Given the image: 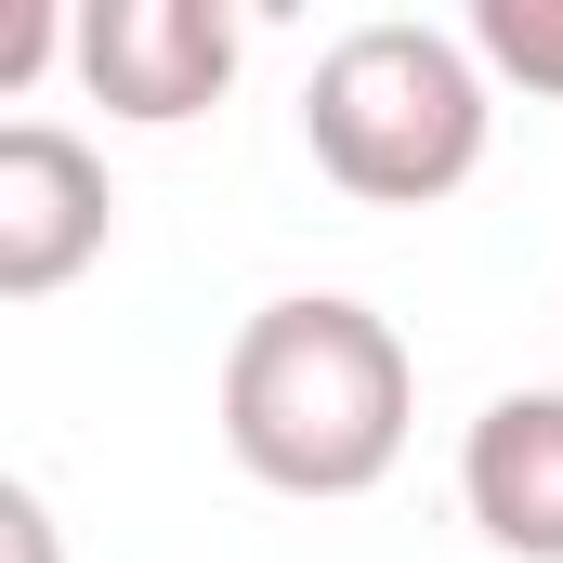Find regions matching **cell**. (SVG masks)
Listing matches in <instances>:
<instances>
[{"mask_svg": "<svg viewBox=\"0 0 563 563\" xmlns=\"http://www.w3.org/2000/svg\"><path fill=\"white\" fill-rule=\"evenodd\" d=\"M407 420H420V367H407L394 314H367L341 288L263 301L223 354V445L276 498H367L407 459Z\"/></svg>", "mask_w": 563, "mask_h": 563, "instance_id": "6da1fadb", "label": "cell"}, {"mask_svg": "<svg viewBox=\"0 0 563 563\" xmlns=\"http://www.w3.org/2000/svg\"><path fill=\"white\" fill-rule=\"evenodd\" d=\"M485 53L472 40H445V26H407V13H380V26H341L328 53H314V79H301V144H314V170L341 184V197H367V210H432V197H459L472 170H485Z\"/></svg>", "mask_w": 563, "mask_h": 563, "instance_id": "7a4b0ae2", "label": "cell"}, {"mask_svg": "<svg viewBox=\"0 0 563 563\" xmlns=\"http://www.w3.org/2000/svg\"><path fill=\"white\" fill-rule=\"evenodd\" d=\"M79 26V92L132 132H184L236 92V13L223 0H92Z\"/></svg>", "mask_w": 563, "mask_h": 563, "instance_id": "3957f363", "label": "cell"}, {"mask_svg": "<svg viewBox=\"0 0 563 563\" xmlns=\"http://www.w3.org/2000/svg\"><path fill=\"white\" fill-rule=\"evenodd\" d=\"M119 236V184L66 119H13L0 132V301H53L66 276H92Z\"/></svg>", "mask_w": 563, "mask_h": 563, "instance_id": "277c9868", "label": "cell"}, {"mask_svg": "<svg viewBox=\"0 0 563 563\" xmlns=\"http://www.w3.org/2000/svg\"><path fill=\"white\" fill-rule=\"evenodd\" d=\"M459 511L485 525V551L563 563V394H498L459 445Z\"/></svg>", "mask_w": 563, "mask_h": 563, "instance_id": "5b68a950", "label": "cell"}, {"mask_svg": "<svg viewBox=\"0 0 563 563\" xmlns=\"http://www.w3.org/2000/svg\"><path fill=\"white\" fill-rule=\"evenodd\" d=\"M472 53L563 106V0H472Z\"/></svg>", "mask_w": 563, "mask_h": 563, "instance_id": "8992f818", "label": "cell"}, {"mask_svg": "<svg viewBox=\"0 0 563 563\" xmlns=\"http://www.w3.org/2000/svg\"><path fill=\"white\" fill-rule=\"evenodd\" d=\"M0 538H13V563H53V511H40V485H0Z\"/></svg>", "mask_w": 563, "mask_h": 563, "instance_id": "52a82bcc", "label": "cell"}]
</instances>
